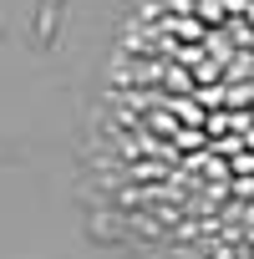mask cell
<instances>
[{
  "mask_svg": "<svg viewBox=\"0 0 254 259\" xmlns=\"http://www.w3.org/2000/svg\"><path fill=\"white\" fill-rule=\"evenodd\" d=\"M239 11H244V16H249V26H254V0H249V6H239Z\"/></svg>",
  "mask_w": 254,
  "mask_h": 259,
  "instance_id": "cell-1",
  "label": "cell"
}]
</instances>
